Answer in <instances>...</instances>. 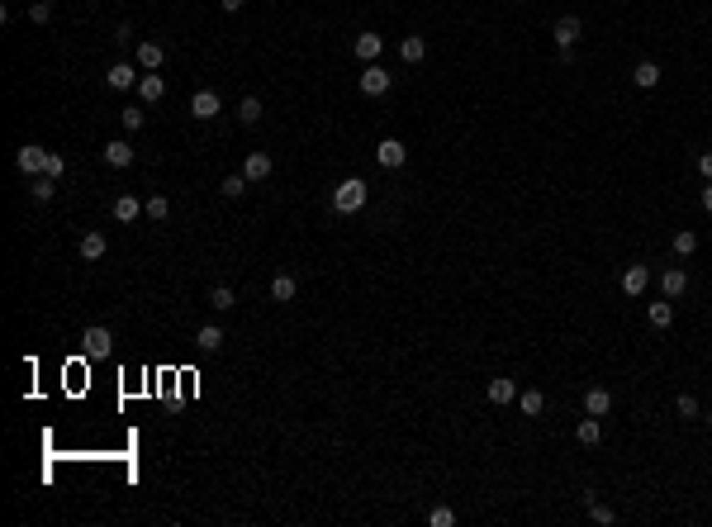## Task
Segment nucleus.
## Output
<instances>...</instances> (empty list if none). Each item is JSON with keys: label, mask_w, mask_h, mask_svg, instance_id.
Wrapping results in <instances>:
<instances>
[{"label": "nucleus", "mask_w": 712, "mask_h": 527, "mask_svg": "<svg viewBox=\"0 0 712 527\" xmlns=\"http://www.w3.org/2000/svg\"><path fill=\"white\" fill-rule=\"evenodd\" d=\"M366 200H371V186H366L361 176H347V181L332 191V209H337V214H356Z\"/></svg>", "instance_id": "f257e3e1"}, {"label": "nucleus", "mask_w": 712, "mask_h": 527, "mask_svg": "<svg viewBox=\"0 0 712 527\" xmlns=\"http://www.w3.org/2000/svg\"><path fill=\"white\" fill-rule=\"evenodd\" d=\"M81 351H86L91 361L110 356V351H114V333H110V328H100V323H91V328L81 333Z\"/></svg>", "instance_id": "f03ea898"}, {"label": "nucleus", "mask_w": 712, "mask_h": 527, "mask_svg": "<svg viewBox=\"0 0 712 527\" xmlns=\"http://www.w3.org/2000/svg\"><path fill=\"white\" fill-rule=\"evenodd\" d=\"M15 166L33 181V176H43V171H47V152H43V147H33V143H24V147L15 152Z\"/></svg>", "instance_id": "7ed1b4c3"}, {"label": "nucleus", "mask_w": 712, "mask_h": 527, "mask_svg": "<svg viewBox=\"0 0 712 527\" xmlns=\"http://www.w3.org/2000/svg\"><path fill=\"white\" fill-rule=\"evenodd\" d=\"M375 162L385 166V171H399V166L409 162V147L399 143V138H380V147H375Z\"/></svg>", "instance_id": "20e7f679"}, {"label": "nucleus", "mask_w": 712, "mask_h": 527, "mask_svg": "<svg viewBox=\"0 0 712 527\" xmlns=\"http://www.w3.org/2000/svg\"><path fill=\"white\" fill-rule=\"evenodd\" d=\"M138 72L142 67H133V62H114L110 72H105V86H110V91H138Z\"/></svg>", "instance_id": "39448f33"}, {"label": "nucleus", "mask_w": 712, "mask_h": 527, "mask_svg": "<svg viewBox=\"0 0 712 527\" xmlns=\"http://www.w3.org/2000/svg\"><path fill=\"white\" fill-rule=\"evenodd\" d=\"M390 81H395V76H390L385 67L366 62V72H361V81H356V86H361V96H385V91H390Z\"/></svg>", "instance_id": "423d86ee"}, {"label": "nucleus", "mask_w": 712, "mask_h": 527, "mask_svg": "<svg viewBox=\"0 0 712 527\" xmlns=\"http://www.w3.org/2000/svg\"><path fill=\"white\" fill-rule=\"evenodd\" d=\"M219 110H223L219 91H195V96H190V114H195V119H219Z\"/></svg>", "instance_id": "0eeeda50"}, {"label": "nucleus", "mask_w": 712, "mask_h": 527, "mask_svg": "<svg viewBox=\"0 0 712 527\" xmlns=\"http://www.w3.org/2000/svg\"><path fill=\"white\" fill-rule=\"evenodd\" d=\"M105 162H110L114 171L133 166V143H128V138H110V143H105Z\"/></svg>", "instance_id": "6e6552de"}, {"label": "nucleus", "mask_w": 712, "mask_h": 527, "mask_svg": "<svg viewBox=\"0 0 712 527\" xmlns=\"http://www.w3.org/2000/svg\"><path fill=\"white\" fill-rule=\"evenodd\" d=\"M551 33H555V48H560V52L575 48V43H580V19H575V15H560Z\"/></svg>", "instance_id": "1a4fd4ad"}, {"label": "nucleus", "mask_w": 712, "mask_h": 527, "mask_svg": "<svg viewBox=\"0 0 712 527\" xmlns=\"http://www.w3.org/2000/svg\"><path fill=\"white\" fill-rule=\"evenodd\" d=\"M584 414L608 418V414H613V395H608V390H599V385H594V390H584Z\"/></svg>", "instance_id": "9d476101"}, {"label": "nucleus", "mask_w": 712, "mask_h": 527, "mask_svg": "<svg viewBox=\"0 0 712 527\" xmlns=\"http://www.w3.org/2000/svg\"><path fill=\"white\" fill-rule=\"evenodd\" d=\"M162 62H166V48L152 43V38H142V43H138V67H142V72H157Z\"/></svg>", "instance_id": "9b49d317"}, {"label": "nucleus", "mask_w": 712, "mask_h": 527, "mask_svg": "<svg viewBox=\"0 0 712 527\" xmlns=\"http://www.w3.org/2000/svg\"><path fill=\"white\" fill-rule=\"evenodd\" d=\"M271 166H276V162H271L266 152H247V162H242V176H247V181L256 186V181H266V176H271Z\"/></svg>", "instance_id": "f8f14e48"}, {"label": "nucleus", "mask_w": 712, "mask_h": 527, "mask_svg": "<svg viewBox=\"0 0 712 527\" xmlns=\"http://www.w3.org/2000/svg\"><path fill=\"white\" fill-rule=\"evenodd\" d=\"M138 214H147V205H142L138 195H119V200H114V219H119V224H133Z\"/></svg>", "instance_id": "ddd939ff"}, {"label": "nucleus", "mask_w": 712, "mask_h": 527, "mask_svg": "<svg viewBox=\"0 0 712 527\" xmlns=\"http://www.w3.org/2000/svg\"><path fill=\"white\" fill-rule=\"evenodd\" d=\"M138 96H142V105H157V100L166 96V81L152 76V72H142L138 76Z\"/></svg>", "instance_id": "4468645a"}, {"label": "nucleus", "mask_w": 712, "mask_h": 527, "mask_svg": "<svg viewBox=\"0 0 712 527\" xmlns=\"http://www.w3.org/2000/svg\"><path fill=\"white\" fill-rule=\"evenodd\" d=\"M646 285H650V271H646V266H627V271H622V290H627L632 300H636V295H646Z\"/></svg>", "instance_id": "2eb2a0df"}, {"label": "nucleus", "mask_w": 712, "mask_h": 527, "mask_svg": "<svg viewBox=\"0 0 712 527\" xmlns=\"http://www.w3.org/2000/svg\"><path fill=\"white\" fill-rule=\"evenodd\" d=\"M351 48H356V57H361V62H375L380 52H385V38H380V33H361Z\"/></svg>", "instance_id": "dca6fc26"}, {"label": "nucleus", "mask_w": 712, "mask_h": 527, "mask_svg": "<svg viewBox=\"0 0 712 527\" xmlns=\"http://www.w3.org/2000/svg\"><path fill=\"white\" fill-rule=\"evenodd\" d=\"M660 290H665V300H679L684 290H689V276H684L679 266H669V271L660 276Z\"/></svg>", "instance_id": "f3484780"}, {"label": "nucleus", "mask_w": 712, "mask_h": 527, "mask_svg": "<svg viewBox=\"0 0 712 527\" xmlns=\"http://www.w3.org/2000/svg\"><path fill=\"white\" fill-rule=\"evenodd\" d=\"M223 342H228V337H223V328H219V323H205V328L195 333V347H200V351H219Z\"/></svg>", "instance_id": "a211bd4d"}, {"label": "nucleus", "mask_w": 712, "mask_h": 527, "mask_svg": "<svg viewBox=\"0 0 712 527\" xmlns=\"http://www.w3.org/2000/svg\"><path fill=\"white\" fill-rule=\"evenodd\" d=\"M485 395H490V404H513V400H518V385L508 380V375H499V380H490Z\"/></svg>", "instance_id": "6ab92c4d"}, {"label": "nucleus", "mask_w": 712, "mask_h": 527, "mask_svg": "<svg viewBox=\"0 0 712 527\" xmlns=\"http://www.w3.org/2000/svg\"><path fill=\"white\" fill-rule=\"evenodd\" d=\"M29 195H33V200H38V205H47V200H52V195H57V176H33V181H29Z\"/></svg>", "instance_id": "aec40b11"}, {"label": "nucleus", "mask_w": 712, "mask_h": 527, "mask_svg": "<svg viewBox=\"0 0 712 527\" xmlns=\"http://www.w3.org/2000/svg\"><path fill=\"white\" fill-rule=\"evenodd\" d=\"M399 57H404V62H423V57H427V38H418V33H409V38H404V43H399Z\"/></svg>", "instance_id": "412c9836"}, {"label": "nucleus", "mask_w": 712, "mask_h": 527, "mask_svg": "<svg viewBox=\"0 0 712 527\" xmlns=\"http://www.w3.org/2000/svg\"><path fill=\"white\" fill-rule=\"evenodd\" d=\"M105 247H110V238H105V233H86V238H81V256H86V261H100V256H105Z\"/></svg>", "instance_id": "4be33fe9"}, {"label": "nucleus", "mask_w": 712, "mask_h": 527, "mask_svg": "<svg viewBox=\"0 0 712 527\" xmlns=\"http://www.w3.org/2000/svg\"><path fill=\"white\" fill-rule=\"evenodd\" d=\"M632 81L641 86V91H655V86H660V67H655V62H636Z\"/></svg>", "instance_id": "5701e85b"}, {"label": "nucleus", "mask_w": 712, "mask_h": 527, "mask_svg": "<svg viewBox=\"0 0 712 527\" xmlns=\"http://www.w3.org/2000/svg\"><path fill=\"white\" fill-rule=\"evenodd\" d=\"M247 186H252V181H247L242 171H237V176H223V181H219V195H223V200H237V195H247Z\"/></svg>", "instance_id": "b1692460"}, {"label": "nucleus", "mask_w": 712, "mask_h": 527, "mask_svg": "<svg viewBox=\"0 0 712 527\" xmlns=\"http://www.w3.org/2000/svg\"><path fill=\"white\" fill-rule=\"evenodd\" d=\"M295 290H300V285H295V276H276V280H271V300L290 304V300H295Z\"/></svg>", "instance_id": "393cba45"}, {"label": "nucleus", "mask_w": 712, "mask_h": 527, "mask_svg": "<svg viewBox=\"0 0 712 527\" xmlns=\"http://www.w3.org/2000/svg\"><path fill=\"white\" fill-rule=\"evenodd\" d=\"M646 314H650V323H655V328H669V323H674V300H655Z\"/></svg>", "instance_id": "a878e982"}, {"label": "nucleus", "mask_w": 712, "mask_h": 527, "mask_svg": "<svg viewBox=\"0 0 712 527\" xmlns=\"http://www.w3.org/2000/svg\"><path fill=\"white\" fill-rule=\"evenodd\" d=\"M575 437H580V442H584V447H599V437H603V423H599V418H594V414H589L584 423H580V428H575Z\"/></svg>", "instance_id": "bb28decb"}, {"label": "nucleus", "mask_w": 712, "mask_h": 527, "mask_svg": "<svg viewBox=\"0 0 712 527\" xmlns=\"http://www.w3.org/2000/svg\"><path fill=\"white\" fill-rule=\"evenodd\" d=\"M584 509H589V518H594V523H603V527H608V523L617 518V513L608 509V504H599V494H584Z\"/></svg>", "instance_id": "cd10ccee"}, {"label": "nucleus", "mask_w": 712, "mask_h": 527, "mask_svg": "<svg viewBox=\"0 0 712 527\" xmlns=\"http://www.w3.org/2000/svg\"><path fill=\"white\" fill-rule=\"evenodd\" d=\"M518 400H522V414H527V418H537L541 409H546V395H541V390H522Z\"/></svg>", "instance_id": "c85d7f7f"}, {"label": "nucleus", "mask_w": 712, "mask_h": 527, "mask_svg": "<svg viewBox=\"0 0 712 527\" xmlns=\"http://www.w3.org/2000/svg\"><path fill=\"white\" fill-rule=\"evenodd\" d=\"M209 304H214V309H219V314H223V309H233V304H237L233 285H214V290H209Z\"/></svg>", "instance_id": "c756f323"}, {"label": "nucleus", "mask_w": 712, "mask_h": 527, "mask_svg": "<svg viewBox=\"0 0 712 527\" xmlns=\"http://www.w3.org/2000/svg\"><path fill=\"white\" fill-rule=\"evenodd\" d=\"M147 219H152V224L171 219V200H166V195H152V200H147Z\"/></svg>", "instance_id": "7c9ffc66"}, {"label": "nucleus", "mask_w": 712, "mask_h": 527, "mask_svg": "<svg viewBox=\"0 0 712 527\" xmlns=\"http://www.w3.org/2000/svg\"><path fill=\"white\" fill-rule=\"evenodd\" d=\"M142 119H147V114H142V105H128V110H119V124H124V133H138Z\"/></svg>", "instance_id": "2f4dec72"}, {"label": "nucleus", "mask_w": 712, "mask_h": 527, "mask_svg": "<svg viewBox=\"0 0 712 527\" xmlns=\"http://www.w3.org/2000/svg\"><path fill=\"white\" fill-rule=\"evenodd\" d=\"M694 252H698V233L679 228V233H674V256H694Z\"/></svg>", "instance_id": "473e14b6"}, {"label": "nucleus", "mask_w": 712, "mask_h": 527, "mask_svg": "<svg viewBox=\"0 0 712 527\" xmlns=\"http://www.w3.org/2000/svg\"><path fill=\"white\" fill-rule=\"evenodd\" d=\"M237 119H242V124H256V119H261V100L247 96L242 105H237Z\"/></svg>", "instance_id": "72a5a7b5"}, {"label": "nucleus", "mask_w": 712, "mask_h": 527, "mask_svg": "<svg viewBox=\"0 0 712 527\" xmlns=\"http://www.w3.org/2000/svg\"><path fill=\"white\" fill-rule=\"evenodd\" d=\"M29 19H33V24H47V19H52V0H33Z\"/></svg>", "instance_id": "f704fd0d"}, {"label": "nucleus", "mask_w": 712, "mask_h": 527, "mask_svg": "<svg viewBox=\"0 0 712 527\" xmlns=\"http://www.w3.org/2000/svg\"><path fill=\"white\" fill-rule=\"evenodd\" d=\"M674 414H679V418H698V400H694V395H679V400H674Z\"/></svg>", "instance_id": "c9c22d12"}, {"label": "nucleus", "mask_w": 712, "mask_h": 527, "mask_svg": "<svg viewBox=\"0 0 712 527\" xmlns=\"http://www.w3.org/2000/svg\"><path fill=\"white\" fill-rule=\"evenodd\" d=\"M427 523H432V527H451V523H456V513H451V509L442 504V509H432V513H427Z\"/></svg>", "instance_id": "e433bc0d"}, {"label": "nucleus", "mask_w": 712, "mask_h": 527, "mask_svg": "<svg viewBox=\"0 0 712 527\" xmlns=\"http://www.w3.org/2000/svg\"><path fill=\"white\" fill-rule=\"evenodd\" d=\"M47 176H57V181L67 176V157H62V152H47Z\"/></svg>", "instance_id": "4c0bfd02"}, {"label": "nucleus", "mask_w": 712, "mask_h": 527, "mask_svg": "<svg viewBox=\"0 0 712 527\" xmlns=\"http://www.w3.org/2000/svg\"><path fill=\"white\" fill-rule=\"evenodd\" d=\"M698 171H703V176L712 181V152H698Z\"/></svg>", "instance_id": "58836bf2"}, {"label": "nucleus", "mask_w": 712, "mask_h": 527, "mask_svg": "<svg viewBox=\"0 0 712 527\" xmlns=\"http://www.w3.org/2000/svg\"><path fill=\"white\" fill-rule=\"evenodd\" d=\"M219 5H223V10H228V15H237V10H242L247 0H219Z\"/></svg>", "instance_id": "ea45409f"}, {"label": "nucleus", "mask_w": 712, "mask_h": 527, "mask_svg": "<svg viewBox=\"0 0 712 527\" xmlns=\"http://www.w3.org/2000/svg\"><path fill=\"white\" fill-rule=\"evenodd\" d=\"M703 209L712 214V181H708V191H703Z\"/></svg>", "instance_id": "a19ab883"}, {"label": "nucleus", "mask_w": 712, "mask_h": 527, "mask_svg": "<svg viewBox=\"0 0 712 527\" xmlns=\"http://www.w3.org/2000/svg\"><path fill=\"white\" fill-rule=\"evenodd\" d=\"M708 428H712V414H708Z\"/></svg>", "instance_id": "79ce46f5"}]
</instances>
